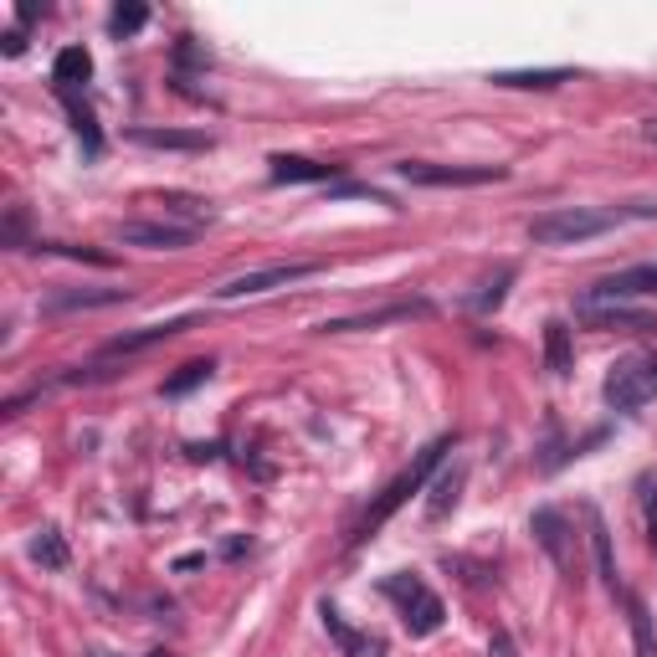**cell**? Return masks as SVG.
<instances>
[{
	"label": "cell",
	"mask_w": 657,
	"mask_h": 657,
	"mask_svg": "<svg viewBox=\"0 0 657 657\" xmlns=\"http://www.w3.org/2000/svg\"><path fill=\"white\" fill-rule=\"evenodd\" d=\"M448 452H452V437H437L432 448H421V452H417V462H411V468H406L401 478H391V483H386V493H380L376 504H370V509L360 514V524L350 530V545H365V540H370V534H376L380 524H386V519H391L396 509L406 504V499H417V493L427 489V478H432L437 468H442V458H448Z\"/></svg>",
	"instance_id": "6da1fadb"
},
{
	"label": "cell",
	"mask_w": 657,
	"mask_h": 657,
	"mask_svg": "<svg viewBox=\"0 0 657 657\" xmlns=\"http://www.w3.org/2000/svg\"><path fill=\"white\" fill-rule=\"evenodd\" d=\"M602 396H606V406H612V411H622V417H637L647 401H657V355L653 350L622 355V360L606 370Z\"/></svg>",
	"instance_id": "7a4b0ae2"
},
{
	"label": "cell",
	"mask_w": 657,
	"mask_h": 657,
	"mask_svg": "<svg viewBox=\"0 0 657 657\" xmlns=\"http://www.w3.org/2000/svg\"><path fill=\"white\" fill-rule=\"evenodd\" d=\"M616 226V211H591V206H560L545 211L530 222V242L534 247H575V242H591L612 232Z\"/></svg>",
	"instance_id": "3957f363"
},
{
	"label": "cell",
	"mask_w": 657,
	"mask_h": 657,
	"mask_svg": "<svg viewBox=\"0 0 657 657\" xmlns=\"http://www.w3.org/2000/svg\"><path fill=\"white\" fill-rule=\"evenodd\" d=\"M386 596L396 602V612H401V622H406V632L411 637H432L437 627H442V616H448V606H442V596H437L421 575H411V571H401V575H386Z\"/></svg>",
	"instance_id": "277c9868"
},
{
	"label": "cell",
	"mask_w": 657,
	"mask_h": 657,
	"mask_svg": "<svg viewBox=\"0 0 657 657\" xmlns=\"http://www.w3.org/2000/svg\"><path fill=\"white\" fill-rule=\"evenodd\" d=\"M406 185H499L509 181L504 165H432V160H401L396 165Z\"/></svg>",
	"instance_id": "5b68a950"
},
{
	"label": "cell",
	"mask_w": 657,
	"mask_h": 657,
	"mask_svg": "<svg viewBox=\"0 0 657 657\" xmlns=\"http://www.w3.org/2000/svg\"><path fill=\"white\" fill-rule=\"evenodd\" d=\"M319 273V263H278V267H263V273H242V278L222 283L216 298L237 304V298H257V294H273V288H288V283H304Z\"/></svg>",
	"instance_id": "8992f818"
},
{
	"label": "cell",
	"mask_w": 657,
	"mask_h": 657,
	"mask_svg": "<svg viewBox=\"0 0 657 657\" xmlns=\"http://www.w3.org/2000/svg\"><path fill=\"white\" fill-rule=\"evenodd\" d=\"M530 534H534V545H540L550 560H555V571L565 575V581H575L571 524H565V514H560V509H534V514H530Z\"/></svg>",
	"instance_id": "52a82bcc"
},
{
	"label": "cell",
	"mask_w": 657,
	"mask_h": 657,
	"mask_svg": "<svg viewBox=\"0 0 657 657\" xmlns=\"http://www.w3.org/2000/svg\"><path fill=\"white\" fill-rule=\"evenodd\" d=\"M113 237L124 247H150V253H175L196 242V226H175V222H119Z\"/></svg>",
	"instance_id": "ba28073f"
},
{
	"label": "cell",
	"mask_w": 657,
	"mask_h": 657,
	"mask_svg": "<svg viewBox=\"0 0 657 657\" xmlns=\"http://www.w3.org/2000/svg\"><path fill=\"white\" fill-rule=\"evenodd\" d=\"M575 314H581V324H591V329H632V335H643V329H657V319L647 314V308H627L616 304V298H581L575 304Z\"/></svg>",
	"instance_id": "9c48e42d"
},
{
	"label": "cell",
	"mask_w": 657,
	"mask_h": 657,
	"mask_svg": "<svg viewBox=\"0 0 657 657\" xmlns=\"http://www.w3.org/2000/svg\"><path fill=\"white\" fill-rule=\"evenodd\" d=\"M427 314H432V304H427V298H406V304L370 308V314H355V319H329V324H319V335H355V329H386V324L427 319Z\"/></svg>",
	"instance_id": "30bf717a"
},
{
	"label": "cell",
	"mask_w": 657,
	"mask_h": 657,
	"mask_svg": "<svg viewBox=\"0 0 657 657\" xmlns=\"http://www.w3.org/2000/svg\"><path fill=\"white\" fill-rule=\"evenodd\" d=\"M581 519H586V540H591V555H596V575H602V586L612 591V596H622V571H616V550H612V530H606V519L596 504L581 509Z\"/></svg>",
	"instance_id": "8fae6325"
},
{
	"label": "cell",
	"mask_w": 657,
	"mask_h": 657,
	"mask_svg": "<svg viewBox=\"0 0 657 657\" xmlns=\"http://www.w3.org/2000/svg\"><path fill=\"white\" fill-rule=\"evenodd\" d=\"M196 324L201 319H170V324H144V329H129V335H119V339L103 345V360H119V355H140V350H150V345H165V339L185 335V329H196Z\"/></svg>",
	"instance_id": "7c38bea8"
},
{
	"label": "cell",
	"mask_w": 657,
	"mask_h": 657,
	"mask_svg": "<svg viewBox=\"0 0 657 657\" xmlns=\"http://www.w3.org/2000/svg\"><path fill=\"white\" fill-rule=\"evenodd\" d=\"M319 616H324V632L335 637L339 657H386V643H380V637H370V632H355V627H345V616H339L329 602L319 606Z\"/></svg>",
	"instance_id": "4fadbf2b"
},
{
	"label": "cell",
	"mask_w": 657,
	"mask_h": 657,
	"mask_svg": "<svg viewBox=\"0 0 657 657\" xmlns=\"http://www.w3.org/2000/svg\"><path fill=\"white\" fill-rule=\"evenodd\" d=\"M267 175L278 185H329L339 170L319 165V160H304V154H273V160H267Z\"/></svg>",
	"instance_id": "5bb4252c"
},
{
	"label": "cell",
	"mask_w": 657,
	"mask_h": 657,
	"mask_svg": "<svg viewBox=\"0 0 657 657\" xmlns=\"http://www.w3.org/2000/svg\"><path fill=\"white\" fill-rule=\"evenodd\" d=\"M129 140L134 144H144V150H191V154H201V150H211V134H196V129H129Z\"/></svg>",
	"instance_id": "9a60e30c"
},
{
	"label": "cell",
	"mask_w": 657,
	"mask_h": 657,
	"mask_svg": "<svg viewBox=\"0 0 657 657\" xmlns=\"http://www.w3.org/2000/svg\"><path fill=\"white\" fill-rule=\"evenodd\" d=\"M113 304H129V288H68V294H52L47 298V314H68V308H113Z\"/></svg>",
	"instance_id": "2e32d148"
},
{
	"label": "cell",
	"mask_w": 657,
	"mask_h": 657,
	"mask_svg": "<svg viewBox=\"0 0 657 657\" xmlns=\"http://www.w3.org/2000/svg\"><path fill=\"white\" fill-rule=\"evenodd\" d=\"M627 294H657V267H627L616 278H602L591 298H627Z\"/></svg>",
	"instance_id": "e0dca14e"
},
{
	"label": "cell",
	"mask_w": 657,
	"mask_h": 657,
	"mask_svg": "<svg viewBox=\"0 0 657 657\" xmlns=\"http://www.w3.org/2000/svg\"><path fill=\"white\" fill-rule=\"evenodd\" d=\"M88 78H93V57H88V47H62L52 62V83L62 88V93H72V88H83Z\"/></svg>",
	"instance_id": "ac0fdd59"
},
{
	"label": "cell",
	"mask_w": 657,
	"mask_h": 657,
	"mask_svg": "<svg viewBox=\"0 0 657 657\" xmlns=\"http://www.w3.org/2000/svg\"><path fill=\"white\" fill-rule=\"evenodd\" d=\"M622 606H627V622H632V643H637V657H657V632H653V612L637 591H622Z\"/></svg>",
	"instance_id": "d6986e66"
},
{
	"label": "cell",
	"mask_w": 657,
	"mask_h": 657,
	"mask_svg": "<svg viewBox=\"0 0 657 657\" xmlns=\"http://www.w3.org/2000/svg\"><path fill=\"white\" fill-rule=\"evenodd\" d=\"M545 360H550V370H555L560 380L575 370V345H571V324H565V319L545 324Z\"/></svg>",
	"instance_id": "ffe728a7"
},
{
	"label": "cell",
	"mask_w": 657,
	"mask_h": 657,
	"mask_svg": "<svg viewBox=\"0 0 657 657\" xmlns=\"http://www.w3.org/2000/svg\"><path fill=\"white\" fill-rule=\"evenodd\" d=\"M493 88H534V93H550V88L571 83V68H534V72H493Z\"/></svg>",
	"instance_id": "44dd1931"
},
{
	"label": "cell",
	"mask_w": 657,
	"mask_h": 657,
	"mask_svg": "<svg viewBox=\"0 0 657 657\" xmlns=\"http://www.w3.org/2000/svg\"><path fill=\"white\" fill-rule=\"evenodd\" d=\"M31 560H37V565H42V571H68V540H62V534L57 530H42L37 534V540H31Z\"/></svg>",
	"instance_id": "7402d4cb"
},
{
	"label": "cell",
	"mask_w": 657,
	"mask_h": 657,
	"mask_svg": "<svg viewBox=\"0 0 657 657\" xmlns=\"http://www.w3.org/2000/svg\"><path fill=\"white\" fill-rule=\"evenodd\" d=\"M68 99V119H72V134L83 140V150H88V160H99V150H103V134H99V124H93V113L83 109V103L72 99V93H62Z\"/></svg>",
	"instance_id": "603a6c76"
},
{
	"label": "cell",
	"mask_w": 657,
	"mask_h": 657,
	"mask_svg": "<svg viewBox=\"0 0 657 657\" xmlns=\"http://www.w3.org/2000/svg\"><path fill=\"white\" fill-rule=\"evenodd\" d=\"M211 370H216L211 360H191V365H181L175 376H165L160 396H185V391H196V386H206V380H211Z\"/></svg>",
	"instance_id": "cb8c5ba5"
},
{
	"label": "cell",
	"mask_w": 657,
	"mask_h": 657,
	"mask_svg": "<svg viewBox=\"0 0 657 657\" xmlns=\"http://www.w3.org/2000/svg\"><path fill=\"white\" fill-rule=\"evenodd\" d=\"M458 489H462V468H452V473L437 478V483H432V499H427V514H432V519L448 514V509L458 504Z\"/></svg>",
	"instance_id": "d4e9b609"
},
{
	"label": "cell",
	"mask_w": 657,
	"mask_h": 657,
	"mask_svg": "<svg viewBox=\"0 0 657 657\" xmlns=\"http://www.w3.org/2000/svg\"><path fill=\"white\" fill-rule=\"evenodd\" d=\"M144 21H150V11L144 6H113V16H109V31L124 42V37H134V31H144Z\"/></svg>",
	"instance_id": "484cf974"
},
{
	"label": "cell",
	"mask_w": 657,
	"mask_h": 657,
	"mask_svg": "<svg viewBox=\"0 0 657 657\" xmlns=\"http://www.w3.org/2000/svg\"><path fill=\"white\" fill-rule=\"evenodd\" d=\"M509 283H514V267H504V273H499V283H489V294H478V298H473V308H478V314H493V308L504 304Z\"/></svg>",
	"instance_id": "4316f807"
},
{
	"label": "cell",
	"mask_w": 657,
	"mask_h": 657,
	"mask_svg": "<svg viewBox=\"0 0 657 657\" xmlns=\"http://www.w3.org/2000/svg\"><path fill=\"white\" fill-rule=\"evenodd\" d=\"M170 216H196V222H211V201H191V196H165Z\"/></svg>",
	"instance_id": "83f0119b"
},
{
	"label": "cell",
	"mask_w": 657,
	"mask_h": 657,
	"mask_svg": "<svg viewBox=\"0 0 657 657\" xmlns=\"http://www.w3.org/2000/svg\"><path fill=\"white\" fill-rule=\"evenodd\" d=\"M643 514H647V534H653V545H657V489H653V478L643 483Z\"/></svg>",
	"instance_id": "f1b7e54d"
},
{
	"label": "cell",
	"mask_w": 657,
	"mask_h": 657,
	"mask_svg": "<svg viewBox=\"0 0 657 657\" xmlns=\"http://www.w3.org/2000/svg\"><path fill=\"white\" fill-rule=\"evenodd\" d=\"M16 16H21V27H31V21L42 16V6H31V0H27V6H16Z\"/></svg>",
	"instance_id": "f546056e"
},
{
	"label": "cell",
	"mask_w": 657,
	"mask_h": 657,
	"mask_svg": "<svg viewBox=\"0 0 657 657\" xmlns=\"http://www.w3.org/2000/svg\"><path fill=\"white\" fill-rule=\"evenodd\" d=\"M21 47H27V37H21V31H6V57H16Z\"/></svg>",
	"instance_id": "4dcf8cb0"
},
{
	"label": "cell",
	"mask_w": 657,
	"mask_h": 657,
	"mask_svg": "<svg viewBox=\"0 0 657 657\" xmlns=\"http://www.w3.org/2000/svg\"><path fill=\"white\" fill-rule=\"evenodd\" d=\"M643 140H647V144H657V119H647V124H643Z\"/></svg>",
	"instance_id": "1f68e13d"
},
{
	"label": "cell",
	"mask_w": 657,
	"mask_h": 657,
	"mask_svg": "<svg viewBox=\"0 0 657 657\" xmlns=\"http://www.w3.org/2000/svg\"><path fill=\"white\" fill-rule=\"evenodd\" d=\"M93 657H113V653H93Z\"/></svg>",
	"instance_id": "d6a6232c"
}]
</instances>
